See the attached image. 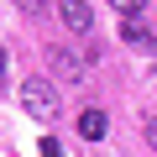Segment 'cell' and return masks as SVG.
Wrapping results in <instances>:
<instances>
[{
  "label": "cell",
  "mask_w": 157,
  "mask_h": 157,
  "mask_svg": "<svg viewBox=\"0 0 157 157\" xmlns=\"http://www.w3.org/2000/svg\"><path fill=\"white\" fill-rule=\"evenodd\" d=\"M141 131H147V147L157 152V115H147V121H141Z\"/></svg>",
  "instance_id": "obj_9"
},
{
  "label": "cell",
  "mask_w": 157,
  "mask_h": 157,
  "mask_svg": "<svg viewBox=\"0 0 157 157\" xmlns=\"http://www.w3.org/2000/svg\"><path fill=\"white\" fill-rule=\"evenodd\" d=\"M110 6L121 11V21H136V16L147 11V0H110Z\"/></svg>",
  "instance_id": "obj_6"
},
{
  "label": "cell",
  "mask_w": 157,
  "mask_h": 157,
  "mask_svg": "<svg viewBox=\"0 0 157 157\" xmlns=\"http://www.w3.org/2000/svg\"><path fill=\"white\" fill-rule=\"evenodd\" d=\"M42 157H68V152H63V141H58V136H42Z\"/></svg>",
  "instance_id": "obj_8"
},
{
  "label": "cell",
  "mask_w": 157,
  "mask_h": 157,
  "mask_svg": "<svg viewBox=\"0 0 157 157\" xmlns=\"http://www.w3.org/2000/svg\"><path fill=\"white\" fill-rule=\"evenodd\" d=\"M52 52V68L63 73V78H84V68H89V58H78L73 47H47Z\"/></svg>",
  "instance_id": "obj_4"
},
{
  "label": "cell",
  "mask_w": 157,
  "mask_h": 157,
  "mask_svg": "<svg viewBox=\"0 0 157 157\" xmlns=\"http://www.w3.org/2000/svg\"><path fill=\"white\" fill-rule=\"evenodd\" d=\"M121 37H126V47H136V52H157V32H147L141 21H121Z\"/></svg>",
  "instance_id": "obj_5"
},
{
  "label": "cell",
  "mask_w": 157,
  "mask_h": 157,
  "mask_svg": "<svg viewBox=\"0 0 157 157\" xmlns=\"http://www.w3.org/2000/svg\"><path fill=\"white\" fill-rule=\"evenodd\" d=\"M58 16H63V26L78 32V37L94 32V11H89V0H58Z\"/></svg>",
  "instance_id": "obj_2"
},
{
  "label": "cell",
  "mask_w": 157,
  "mask_h": 157,
  "mask_svg": "<svg viewBox=\"0 0 157 157\" xmlns=\"http://www.w3.org/2000/svg\"><path fill=\"white\" fill-rule=\"evenodd\" d=\"M21 105H26V115L32 121H58V94H52V84H47V78H26V84H21Z\"/></svg>",
  "instance_id": "obj_1"
},
{
  "label": "cell",
  "mask_w": 157,
  "mask_h": 157,
  "mask_svg": "<svg viewBox=\"0 0 157 157\" xmlns=\"http://www.w3.org/2000/svg\"><path fill=\"white\" fill-rule=\"evenodd\" d=\"M16 6H21L26 16H42V11H52V0H16Z\"/></svg>",
  "instance_id": "obj_7"
},
{
  "label": "cell",
  "mask_w": 157,
  "mask_h": 157,
  "mask_svg": "<svg viewBox=\"0 0 157 157\" xmlns=\"http://www.w3.org/2000/svg\"><path fill=\"white\" fill-rule=\"evenodd\" d=\"M0 78H6V52H0Z\"/></svg>",
  "instance_id": "obj_10"
},
{
  "label": "cell",
  "mask_w": 157,
  "mask_h": 157,
  "mask_svg": "<svg viewBox=\"0 0 157 157\" xmlns=\"http://www.w3.org/2000/svg\"><path fill=\"white\" fill-rule=\"evenodd\" d=\"M105 131H110V115H105L100 105L78 110V136H84V141H105Z\"/></svg>",
  "instance_id": "obj_3"
}]
</instances>
